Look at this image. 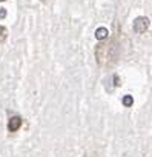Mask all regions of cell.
<instances>
[{"label": "cell", "mask_w": 152, "mask_h": 157, "mask_svg": "<svg viewBox=\"0 0 152 157\" xmlns=\"http://www.w3.org/2000/svg\"><path fill=\"white\" fill-rule=\"evenodd\" d=\"M132 102H134V100H132L131 96H124V99H123V105H124V106H131Z\"/></svg>", "instance_id": "cell-6"}, {"label": "cell", "mask_w": 152, "mask_h": 157, "mask_svg": "<svg viewBox=\"0 0 152 157\" xmlns=\"http://www.w3.org/2000/svg\"><path fill=\"white\" fill-rule=\"evenodd\" d=\"M149 25H150L149 19L143 16V17H137V19L134 20V25H132V28H134V31H135L137 34H143V33H146V31H147Z\"/></svg>", "instance_id": "cell-2"}, {"label": "cell", "mask_w": 152, "mask_h": 157, "mask_svg": "<svg viewBox=\"0 0 152 157\" xmlns=\"http://www.w3.org/2000/svg\"><path fill=\"white\" fill-rule=\"evenodd\" d=\"M95 37H97L98 40L108 39V29H106V28H98V29L95 31Z\"/></svg>", "instance_id": "cell-4"}, {"label": "cell", "mask_w": 152, "mask_h": 157, "mask_svg": "<svg viewBox=\"0 0 152 157\" xmlns=\"http://www.w3.org/2000/svg\"><path fill=\"white\" fill-rule=\"evenodd\" d=\"M5 16H6V13H5V10H2V8H0V17H2V19H3Z\"/></svg>", "instance_id": "cell-7"}, {"label": "cell", "mask_w": 152, "mask_h": 157, "mask_svg": "<svg viewBox=\"0 0 152 157\" xmlns=\"http://www.w3.org/2000/svg\"><path fill=\"white\" fill-rule=\"evenodd\" d=\"M6 36H8V31H6V28L0 25V43H3V42L6 40Z\"/></svg>", "instance_id": "cell-5"}, {"label": "cell", "mask_w": 152, "mask_h": 157, "mask_svg": "<svg viewBox=\"0 0 152 157\" xmlns=\"http://www.w3.org/2000/svg\"><path fill=\"white\" fill-rule=\"evenodd\" d=\"M22 123H23V120H22L20 116H13V117H9V120H8V131H9V132H17V131L20 129Z\"/></svg>", "instance_id": "cell-3"}, {"label": "cell", "mask_w": 152, "mask_h": 157, "mask_svg": "<svg viewBox=\"0 0 152 157\" xmlns=\"http://www.w3.org/2000/svg\"><path fill=\"white\" fill-rule=\"evenodd\" d=\"M95 57L98 65L108 66L117 62V59L120 57V43L118 40L112 39L108 42H103L100 45H97L95 48Z\"/></svg>", "instance_id": "cell-1"}]
</instances>
